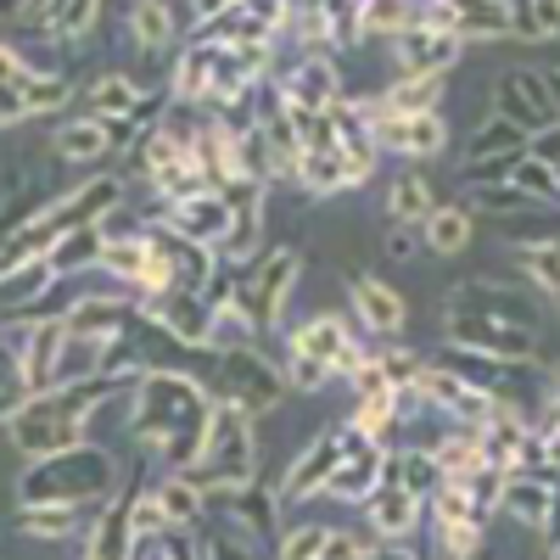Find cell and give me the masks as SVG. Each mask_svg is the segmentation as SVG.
I'll return each mask as SVG.
<instances>
[{"label":"cell","instance_id":"cell-19","mask_svg":"<svg viewBox=\"0 0 560 560\" xmlns=\"http://www.w3.org/2000/svg\"><path fill=\"white\" fill-rule=\"evenodd\" d=\"M147 242H152V253H158V258L174 269L179 287H197V292H208L213 280H219V269H224V258H219L213 247H202V242H191V236H179V230H174V224H163V219H152Z\"/></svg>","mask_w":560,"mask_h":560},{"label":"cell","instance_id":"cell-10","mask_svg":"<svg viewBox=\"0 0 560 560\" xmlns=\"http://www.w3.org/2000/svg\"><path fill=\"white\" fill-rule=\"evenodd\" d=\"M415 393H420V404H427L432 415L454 420V427H471V432H482L488 420H493V409H499L482 387H471V382L459 376V370H448V364H438V359H427Z\"/></svg>","mask_w":560,"mask_h":560},{"label":"cell","instance_id":"cell-27","mask_svg":"<svg viewBox=\"0 0 560 560\" xmlns=\"http://www.w3.org/2000/svg\"><path fill=\"white\" fill-rule=\"evenodd\" d=\"M102 516V504H18V533L34 544H68L79 533H90Z\"/></svg>","mask_w":560,"mask_h":560},{"label":"cell","instance_id":"cell-26","mask_svg":"<svg viewBox=\"0 0 560 560\" xmlns=\"http://www.w3.org/2000/svg\"><path fill=\"white\" fill-rule=\"evenodd\" d=\"M163 224H174L179 236H191V242H202V247H224V236H230V197L224 191H202V197H185V202H163V213H158Z\"/></svg>","mask_w":560,"mask_h":560},{"label":"cell","instance_id":"cell-24","mask_svg":"<svg viewBox=\"0 0 560 560\" xmlns=\"http://www.w3.org/2000/svg\"><path fill=\"white\" fill-rule=\"evenodd\" d=\"M342 427H348V420H342ZM382 465H387V448H382V443H370V438H359V432L348 427V454H342V465H337L331 488H325V499L364 504L370 493L382 488Z\"/></svg>","mask_w":560,"mask_h":560},{"label":"cell","instance_id":"cell-6","mask_svg":"<svg viewBox=\"0 0 560 560\" xmlns=\"http://www.w3.org/2000/svg\"><path fill=\"white\" fill-rule=\"evenodd\" d=\"M208 522L253 538V544L264 549V560H275L280 544H287V504H280V493H269L264 482L213 488V493H208Z\"/></svg>","mask_w":560,"mask_h":560},{"label":"cell","instance_id":"cell-31","mask_svg":"<svg viewBox=\"0 0 560 560\" xmlns=\"http://www.w3.org/2000/svg\"><path fill=\"white\" fill-rule=\"evenodd\" d=\"M382 482H404L420 504H432L438 493H443V482H448V471L438 465V454L432 448H387V465H382Z\"/></svg>","mask_w":560,"mask_h":560},{"label":"cell","instance_id":"cell-28","mask_svg":"<svg viewBox=\"0 0 560 560\" xmlns=\"http://www.w3.org/2000/svg\"><path fill=\"white\" fill-rule=\"evenodd\" d=\"M348 303H353V325H359V331H370V337H398L404 319H409L404 298L387 287V280H376V275H353Z\"/></svg>","mask_w":560,"mask_h":560},{"label":"cell","instance_id":"cell-36","mask_svg":"<svg viewBox=\"0 0 560 560\" xmlns=\"http://www.w3.org/2000/svg\"><path fill=\"white\" fill-rule=\"evenodd\" d=\"M432 213H438V191H432V185L420 179V174H398V179H393V191H387V219L420 230Z\"/></svg>","mask_w":560,"mask_h":560},{"label":"cell","instance_id":"cell-21","mask_svg":"<svg viewBox=\"0 0 560 560\" xmlns=\"http://www.w3.org/2000/svg\"><path fill=\"white\" fill-rule=\"evenodd\" d=\"M459 51H465V39H454L443 28H427V23H409L393 39V68H398V79H409V73H454Z\"/></svg>","mask_w":560,"mask_h":560},{"label":"cell","instance_id":"cell-11","mask_svg":"<svg viewBox=\"0 0 560 560\" xmlns=\"http://www.w3.org/2000/svg\"><path fill=\"white\" fill-rule=\"evenodd\" d=\"M147 303V314L163 325V331L185 348H197V353H213V325H219V303L197 287H168L158 298H140Z\"/></svg>","mask_w":560,"mask_h":560},{"label":"cell","instance_id":"cell-2","mask_svg":"<svg viewBox=\"0 0 560 560\" xmlns=\"http://www.w3.org/2000/svg\"><path fill=\"white\" fill-rule=\"evenodd\" d=\"M135 382L129 376H90V382H68V387H51V393H34V404L23 415L7 420V438L23 459H51V454H68L79 443H90V420H96L102 404L113 398H129Z\"/></svg>","mask_w":560,"mask_h":560},{"label":"cell","instance_id":"cell-9","mask_svg":"<svg viewBox=\"0 0 560 560\" xmlns=\"http://www.w3.org/2000/svg\"><path fill=\"white\" fill-rule=\"evenodd\" d=\"M415 23L443 28L454 39H516L510 0H415Z\"/></svg>","mask_w":560,"mask_h":560},{"label":"cell","instance_id":"cell-52","mask_svg":"<svg viewBox=\"0 0 560 560\" xmlns=\"http://www.w3.org/2000/svg\"><path fill=\"white\" fill-rule=\"evenodd\" d=\"M538 443H544V465H549V471H560V415H549V420H544Z\"/></svg>","mask_w":560,"mask_h":560},{"label":"cell","instance_id":"cell-56","mask_svg":"<svg viewBox=\"0 0 560 560\" xmlns=\"http://www.w3.org/2000/svg\"><path fill=\"white\" fill-rule=\"evenodd\" d=\"M549 382H555V398H560V364H555V376H549Z\"/></svg>","mask_w":560,"mask_h":560},{"label":"cell","instance_id":"cell-15","mask_svg":"<svg viewBox=\"0 0 560 560\" xmlns=\"http://www.w3.org/2000/svg\"><path fill=\"white\" fill-rule=\"evenodd\" d=\"M493 113L510 118L516 129H527V135H544V129L560 124V113H555V102H549V84H544V73H533V68L499 73V84H493Z\"/></svg>","mask_w":560,"mask_h":560},{"label":"cell","instance_id":"cell-22","mask_svg":"<svg viewBox=\"0 0 560 560\" xmlns=\"http://www.w3.org/2000/svg\"><path fill=\"white\" fill-rule=\"evenodd\" d=\"M370 174H376V163L348 158L342 147H308L303 163H298V191H308V197H337V191H353V185H364Z\"/></svg>","mask_w":560,"mask_h":560},{"label":"cell","instance_id":"cell-35","mask_svg":"<svg viewBox=\"0 0 560 560\" xmlns=\"http://www.w3.org/2000/svg\"><path fill=\"white\" fill-rule=\"evenodd\" d=\"M57 269H51V258H34V264H18V269H7V287H0V298H7V314H28L45 292L57 287Z\"/></svg>","mask_w":560,"mask_h":560},{"label":"cell","instance_id":"cell-48","mask_svg":"<svg viewBox=\"0 0 560 560\" xmlns=\"http://www.w3.org/2000/svg\"><path fill=\"white\" fill-rule=\"evenodd\" d=\"M287 382H292V393H319L325 382H331V370H325L319 359H298V353H287Z\"/></svg>","mask_w":560,"mask_h":560},{"label":"cell","instance_id":"cell-33","mask_svg":"<svg viewBox=\"0 0 560 560\" xmlns=\"http://www.w3.org/2000/svg\"><path fill=\"white\" fill-rule=\"evenodd\" d=\"M152 90L140 84V79H129V73H102L96 84L84 90V113H96V118H107V124H124V118H135V107L147 102Z\"/></svg>","mask_w":560,"mask_h":560},{"label":"cell","instance_id":"cell-18","mask_svg":"<svg viewBox=\"0 0 560 560\" xmlns=\"http://www.w3.org/2000/svg\"><path fill=\"white\" fill-rule=\"evenodd\" d=\"M448 337L443 342H459V348H477V353H499V359H533L538 353V331L527 325H504V319H488V314H443Z\"/></svg>","mask_w":560,"mask_h":560},{"label":"cell","instance_id":"cell-29","mask_svg":"<svg viewBox=\"0 0 560 560\" xmlns=\"http://www.w3.org/2000/svg\"><path fill=\"white\" fill-rule=\"evenodd\" d=\"M140 319H147V303H140V298H118V292H113V298L84 292V298H79V308L68 314L73 331H84V337H107V342L129 337Z\"/></svg>","mask_w":560,"mask_h":560},{"label":"cell","instance_id":"cell-34","mask_svg":"<svg viewBox=\"0 0 560 560\" xmlns=\"http://www.w3.org/2000/svg\"><path fill=\"white\" fill-rule=\"evenodd\" d=\"M448 96V73H409V79H393L376 107L382 113H438V102Z\"/></svg>","mask_w":560,"mask_h":560},{"label":"cell","instance_id":"cell-1","mask_svg":"<svg viewBox=\"0 0 560 560\" xmlns=\"http://www.w3.org/2000/svg\"><path fill=\"white\" fill-rule=\"evenodd\" d=\"M213 409H219V393H208L197 376H185V370H152L129 393V427L124 432L163 471H191L202 443H208Z\"/></svg>","mask_w":560,"mask_h":560},{"label":"cell","instance_id":"cell-14","mask_svg":"<svg viewBox=\"0 0 560 560\" xmlns=\"http://www.w3.org/2000/svg\"><path fill=\"white\" fill-rule=\"evenodd\" d=\"M275 84L292 107H308V113H331L342 102V73L331 51H298L287 68H275Z\"/></svg>","mask_w":560,"mask_h":560},{"label":"cell","instance_id":"cell-16","mask_svg":"<svg viewBox=\"0 0 560 560\" xmlns=\"http://www.w3.org/2000/svg\"><path fill=\"white\" fill-rule=\"evenodd\" d=\"M370 113H376V147L393 158H443L448 152V124L443 113H382L376 96H370Z\"/></svg>","mask_w":560,"mask_h":560},{"label":"cell","instance_id":"cell-4","mask_svg":"<svg viewBox=\"0 0 560 560\" xmlns=\"http://www.w3.org/2000/svg\"><path fill=\"white\" fill-rule=\"evenodd\" d=\"M191 477L213 493V488H242V482H258V432H253V415L224 404L213 409V427H208V443L191 465Z\"/></svg>","mask_w":560,"mask_h":560},{"label":"cell","instance_id":"cell-55","mask_svg":"<svg viewBox=\"0 0 560 560\" xmlns=\"http://www.w3.org/2000/svg\"><path fill=\"white\" fill-rule=\"evenodd\" d=\"M544 84H549V102H555V113H560V68H544Z\"/></svg>","mask_w":560,"mask_h":560},{"label":"cell","instance_id":"cell-5","mask_svg":"<svg viewBox=\"0 0 560 560\" xmlns=\"http://www.w3.org/2000/svg\"><path fill=\"white\" fill-rule=\"evenodd\" d=\"M213 393L258 420V415H275L280 404H287L292 382H287V364H275V359L253 342V348H224V353H213Z\"/></svg>","mask_w":560,"mask_h":560},{"label":"cell","instance_id":"cell-44","mask_svg":"<svg viewBox=\"0 0 560 560\" xmlns=\"http://www.w3.org/2000/svg\"><path fill=\"white\" fill-rule=\"evenodd\" d=\"M510 185H516V191H527L533 202H544V208H560V174L527 147L522 152V163H516V174H510Z\"/></svg>","mask_w":560,"mask_h":560},{"label":"cell","instance_id":"cell-30","mask_svg":"<svg viewBox=\"0 0 560 560\" xmlns=\"http://www.w3.org/2000/svg\"><path fill=\"white\" fill-rule=\"evenodd\" d=\"M364 516H370V527H376V538L404 544V538L420 527V516H427V504H420L404 482H382L376 493L364 499Z\"/></svg>","mask_w":560,"mask_h":560},{"label":"cell","instance_id":"cell-17","mask_svg":"<svg viewBox=\"0 0 560 560\" xmlns=\"http://www.w3.org/2000/svg\"><path fill=\"white\" fill-rule=\"evenodd\" d=\"M342 454H348V427H331V432H319L292 465H287V477H280V504H303V499H314V493H325L331 488V477H337V465H342Z\"/></svg>","mask_w":560,"mask_h":560},{"label":"cell","instance_id":"cell-39","mask_svg":"<svg viewBox=\"0 0 560 560\" xmlns=\"http://www.w3.org/2000/svg\"><path fill=\"white\" fill-rule=\"evenodd\" d=\"M465 208L471 213H493V219H522V213H538L544 202H533L516 185H465Z\"/></svg>","mask_w":560,"mask_h":560},{"label":"cell","instance_id":"cell-43","mask_svg":"<svg viewBox=\"0 0 560 560\" xmlns=\"http://www.w3.org/2000/svg\"><path fill=\"white\" fill-rule=\"evenodd\" d=\"M102 18V0H51V18H45V39H84Z\"/></svg>","mask_w":560,"mask_h":560},{"label":"cell","instance_id":"cell-13","mask_svg":"<svg viewBox=\"0 0 560 560\" xmlns=\"http://www.w3.org/2000/svg\"><path fill=\"white\" fill-rule=\"evenodd\" d=\"M287 353H298V359H319L331 376H353V370L370 359L364 348H359V337L348 331V319L342 314H314V319H303L298 331L287 337Z\"/></svg>","mask_w":560,"mask_h":560},{"label":"cell","instance_id":"cell-40","mask_svg":"<svg viewBox=\"0 0 560 560\" xmlns=\"http://www.w3.org/2000/svg\"><path fill=\"white\" fill-rule=\"evenodd\" d=\"M527 147H533V135L493 113L488 124H477V129H471V147H465L471 158H465V163H477V158H504V152H527Z\"/></svg>","mask_w":560,"mask_h":560},{"label":"cell","instance_id":"cell-57","mask_svg":"<svg viewBox=\"0 0 560 560\" xmlns=\"http://www.w3.org/2000/svg\"><path fill=\"white\" fill-rule=\"evenodd\" d=\"M471 560H477V555H471Z\"/></svg>","mask_w":560,"mask_h":560},{"label":"cell","instance_id":"cell-8","mask_svg":"<svg viewBox=\"0 0 560 560\" xmlns=\"http://www.w3.org/2000/svg\"><path fill=\"white\" fill-rule=\"evenodd\" d=\"M544 292L533 287H510V280H459V287L443 292V314H488V319H504V325H527V331H538L544 325Z\"/></svg>","mask_w":560,"mask_h":560},{"label":"cell","instance_id":"cell-50","mask_svg":"<svg viewBox=\"0 0 560 560\" xmlns=\"http://www.w3.org/2000/svg\"><path fill=\"white\" fill-rule=\"evenodd\" d=\"M420 247H427V236H420L415 224H393V236H387V253L393 258H415Z\"/></svg>","mask_w":560,"mask_h":560},{"label":"cell","instance_id":"cell-46","mask_svg":"<svg viewBox=\"0 0 560 560\" xmlns=\"http://www.w3.org/2000/svg\"><path fill=\"white\" fill-rule=\"evenodd\" d=\"M382 359V370H387V387L393 393H415V382H420V370H427V353H415V348H382L376 353Z\"/></svg>","mask_w":560,"mask_h":560},{"label":"cell","instance_id":"cell-37","mask_svg":"<svg viewBox=\"0 0 560 560\" xmlns=\"http://www.w3.org/2000/svg\"><path fill=\"white\" fill-rule=\"evenodd\" d=\"M107 258V230L90 224V230H73V236H62L51 247V269L57 275H84V269H102Z\"/></svg>","mask_w":560,"mask_h":560},{"label":"cell","instance_id":"cell-51","mask_svg":"<svg viewBox=\"0 0 560 560\" xmlns=\"http://www.w3.org/2000/svg\"><path fill=\"white\" fill-rule=\"evenodd\" d=\"M533 23L538 39H560V0H533Z\"/></svg>","mask_w":560,"mask_h":560},{"label":"cell","instance_id":"cell-41","mask_svg":"<svg viewBox=\"0 0 560 560\" xmlns=\"http://www.w3.org/2000/svg\"><path fill=\"white\" fill-rule=\"evenodd\" d=\"M516 264L527 275V287L544 298H560V242H522Z\"/></svg>","mask_w":560,"mask_h":560},{"label":"cell","instance_id":"cell-20","mask_svg":"<svg viewBox=\"0 0 560 560\" xmlns=\"http://www.w3.org/2000/svg\"><path fill=\"white\" fill-rule=\"evenodd\" d=\"M264 191H269V185H258V179L224 185V197H230V236H224V247H219L224 264H253V258H258V236H264Z\"/></svg>","mask_w":560,"mask_h":560},{"label":"cell","instance_id":"cell-3","mask_svg":"<svg viewBox=\"0 0 560 560\" xmlns=\"http://www.w3.org/2000/svg\"><path fill=\"white\" fill-rule=\"evenodd\" d=\"M124 493L118 459L96 443H79L51 459H28L18 477V504H107Z\"/></svg>","mask_w":560,"mask_h":560},{"label":"cell","instance_id":"cell-53","mask_svg":"<svg viewBox=\"0 0 560 560\" xmlns=\"http://www.w3.org/2000/svg\"><path fill=\"white\" fill-rule=\"evenodd\" d=\"M533 152H538V158H544V163L560 174V124H555V129H544V135H533Z\"/></svg>","mask_w":560,"mask_h":560},{"label":"cell","instance_id":"cell-42","mask_svg":"<svg viewBox=\"0 0 560 560\" xmlns=\"http://www.w3.org/2000/svg\"><path fill=\"white\" fill-rule=\"evenodd\" d=\"M147 264H152V242H147V236H118V242H107L102 275L124 280L129 298H135V287H140V275H147Z\"/></svg>","mask_w":560,"mask_h":560},{"label":"cell","instance_id":"cell-49","mask_svg":"<svg viewBox=\"0 0 560 560\" xmlns=\"http://www.w3.org/2000/svg\"><path fill=\"white\" fill-rule=\"evenodd\" d=\"M364 538L359 533H331V538H325V555L319 560H364Z\"/></svg>","mask_w":560,"mask_h":560},{"label":"cell","instance_id":"cell-12","mask_svg":"<svg viewBox=\"0 0 560 560\" xmlns=\"http://www.w3.org/2000/svg\"><path fill=\"white\" fill-rule=\"evenodd\" d=\"M0 118H7V129H18L23 118H39V113H62L73 102V84L62 73H28L23 62H0Z\"/></svg>","mask_w":560,"mask_h":560},{"label":"cell","instance_id":"cell-45","mask_svg":"<svg viewBox=\"0 0 560 560\" xmlns=\"http://www.w3.org/2000/svg\"><path fill=\"white\" fill-rule=\"evenodd\" d=\"M415 23V0H364V34L370 39H398Z\"/></svg>","mask_w":560,"mask_h":560},{"label":"cell","instance_id":"cell-23","mask_svg":"<svg viewBox=\"0 0 560 560\" xmlns=\"http://www.w3.org/2000/svg\"><path fill=\"white\" fill-rule=\"evenodd\" d=\"M51 152H57V163H68V168H96V163H107V158L118 152V135H113V124L96 118V113H73V118L57 124Z\"/></svg>","mask_w":560,"mask_h":560},{"label":"cell","instance_id":"cell-54","mask_svg":"<svg viewBox=\"0 0 560 560\" xmlns=\"http://www.w3.org/2000/svg\"><path fill=\"white\" fill-rule=\"evenodd\" d=\"M364 560H420V555H409V549H398L393 538H376V544H370V549H364Z\"/></svg>","mask_w":560,"mask_h":560},{"label":"cell","instance_id":"cell-38","mask_svg":"<svg viewBox=\"0 0 560 560\" xmlns=\"http://www.w3.org/2000/svg\"><path fill=\"white\" fill-rule=\"evenodd\" d=\"M420 236H427V253H438V258H454V253H465L471 247V208H438L427 224H420Z\"/></svg>","mask_w":560,"mask_h":560},{"label":"cell","instance_id":"cell-47","mask_svg":"<svg viewBox=\"0 0 560 560\" xmlns=\"http://www.w3.org/2000/svg\"><path fill=\"white\" fill-rule=\"evenodd\" d=\"M325 538H331V527H314V522L287 527V544H280L275 560H319L325 555Z\"/></svg>","mask_w":560,"mask_h":560},{"label":"cell","instance_id":"cell-32","mask_svg":"<svg viewBox=\"0 0 560 560\" xmlns=\"http://www.w3.org/2000/svg\"><path fill=\"white\" fill-rule=\"evenodd\" d=\"M179 34H185V23H179V12L168 7V0H135L129 7V39L140 45V57L158 62Z\"/></svg>","mask_w":560,"mask_h":560},{"label":"cell","instance_id":"cell-7","mask_svg":"<svg viewBox=\"0 0 560 560\" xmlns=\"http://www.w3.org/2000/svg\"><path fill=\"white\" fill-rule=\"evenodd\" d=\"M298 275H303L298 247H269V253L253 258V269L236 280V303L253 314L258 331H275V325H280V314H287V298L298 292Z\"/></svg>","mask_w":560,"mask_h":560},{"label":"cell","instance_id":"cell-25","mask_svg":"<svg viewBox=\"0 0 560 560\" xmlns=\"http://www.w3.org/2000/svg\"><path fill=\"white\" fill-rule=\"evenodd\" d=\"M555 482H560V471H549V465L504 477L499 510H504L510 522H522L527 533H544V527H549V510H555Z\"/></svg>","mask_w":560,"mask_h":560}]
</instances>
